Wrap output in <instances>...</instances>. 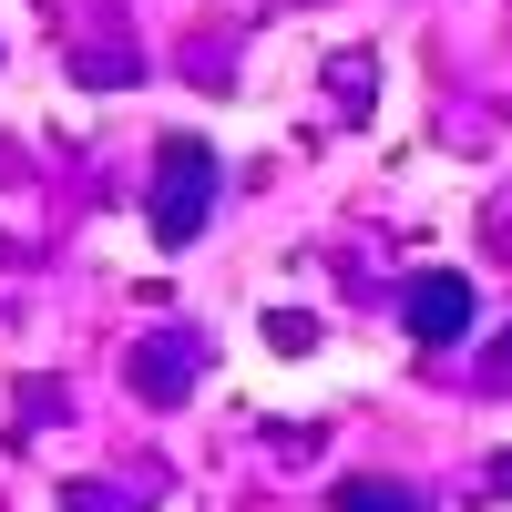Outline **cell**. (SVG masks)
<instances>
[{"instance_id":"6","label":"cell","mask_w":512,"mask_h":512,"mask_svg":"<svg viewBox=\"0 0 512 512\" xmlns=\"http://www.w3.org/2000/svg\"><path fill=\"white\" fill-rule=\"evenodd\" d=\"M62 512H113V492H62Z\"/></svg>"},{"instance_id":"7","label":"cell","mask_w":512,"mask_h":512,"mask_svg":"<svg viewBox=\"0 0 512 512\" xmlns=\"http://www.w3.org/2000/svg\"><path fill=\"white\" fill-rule=\"evenodd\" d=\"M502 369H512V338H502Z\"/></svg>"},{"instance_id":"2","label":"cell","mask_w":512,"mask_h":512,"mask_svg":"<svg viewBox=\"0 0 512 512\" xmlns=\"http://www.w3.org/2000/svg\"><path fill=\"white\" fill-rule=\"evenodd\" d=\"M461 328H472V277H420L410 287V338H420V349H441V338H461Z\"/></svg>"},{"instance_id":"1","label":"cell","mask_w":512,"mask_h":512,"mask_svg":"<svg viewBox=\"0 0 512 512\" xmlns=\"http://www.w3.org/2000/svg\"><path fill=\"white\" fill-rule=\"evenodd\" d=\"M205 195H216V154H205L195 134H175V144H164V175H154V236L185 246L205 226Z\"/></svg>"},{"instance_id":"4","label":"cell","mask_w":512,"mask_h":512,"mask_svg":"<svg viewBox=\"0 0 512 512\" xmlns=\"http://www.w3.org/2000/svg\"><path fill=\"white\" fill-rule=\"evenodd\" d=\"M338 512H420L400 482H338Z\"/></svg>"},{"instance_id":"3","label":"cell","mask_w":512,"mask_h":512,"mask_svg":"<svg viewBox=\"0 0 512 512\" xmlns=\"http://www.w3.org/2000/svg\"><path fill=\"white\" fill-rule=\"evenodd\" d=\"M134 379H144L154 400H185V379H195V349H185V338H154V349L134 359Z\"/></svg>"},{"instance_id":"5","label":"cell","mask_w":512,"mask_h":512,"mask_svg":"<svg viewBox=\"0 0 512 512\" xmlns=\"http://www.w3.org/2000/svg\"><path fill=\"white\" fill-rule=\"evenodd\" d=\"M267 338H277V349H308V338H318V318H297V308H277V318H267Z\"/></svg>"}]
</instances>
